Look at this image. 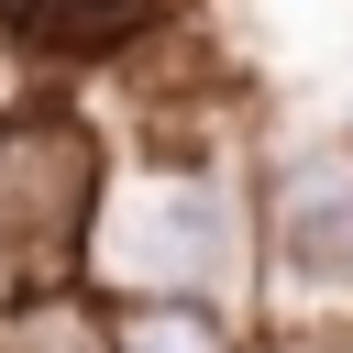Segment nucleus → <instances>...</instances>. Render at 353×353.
Listing matches in <instances>:
<instances>
[{"label": "nucleus", "mask_w": 353, "mask_h": 353, "mask_svg": "<svg viewBox=\"0 0 353 353\" xmlns=\"http://www.w3.org/2000/svg\"><path fill=\"white\" fill-rule=\"evenodd\" d=\"M22 99H33V88H22V55H11V44H0V121H11V110H22Z\"/></svg>", "instance_id": "obj_7"}, {"label": "nucleus", "mask_w": 353, "mask_h": 353, "mask_svg": "<svg viewBox=\"0 0 353 353\" xmlns=\"http://www.w3.org/2000/svg\"><path fill=\"white\" fill-rule=\"evenodd\" d=\"M254 154L243 143H143L110 165L88 232V298H221L254 320Z\"/></svg>", "instance_id": "obj_1"}, {"label": "nucleus", "mask_w": 353, "mask_h": 353, "mask_svg": "<svg viewBox=\"0 0 353 353\" xmlns=\"http://www.w3.org/2000/svg\"><path fill=\"white\" fill-rule=\"evenodd\" d=\"M0 353H11V342H0Z\"/></svg>", "instance_id": "obj_8"}, {"label": "nucleus", "mask_w": 353, "mask_h": 353, "mask_svg": "<svg viewBox=\"0 0 353 353\" xmlns=\"http://www.w3.org/2000/svg\"><path fill=\"white\" fill-rule=\"evenodd\" d=\"M254 331L276 353L353 342V132L342 121H265L254 143Z\"/></svg>", "instance_id": "obj_2"}, {"label": "nucleus", "mask_w": 353, "mask_h": 353, "mask_svg": "<svg viewBox=\"0 0 353 353\" xmlns=\"http://www.w3.org/2000/svg\"><path fill=\"white\" fill-rule=\"evenodd\" d=\"M165 22V0H0V44L22 55V77H77V66H121L143 55Z\"/></svg>", "instance_id": "obj_4"}, {"label": "nucleus", "mask_w": 353, "mask_h": 353, "mask_svg": "<svg viewBox=\"0 0 353 353\" xmlns=\"http://www.w3.org/2000/svg\"><path fill=\"white\" fill-rule=\"evenodd\" d=\"M110 353H265V331L221 298H99Z\"/></svg>", "instance_id": "obj_5"}, {"label": "nucleus", "mask_w": 353, "mask_h": 353, "mask_svg": "<svg viewBox=\"0 0 353 353\" xmlns=\"http://www.w3.org/2000/svg\"><path fill=\"white\" fill-rule=\"evenodd\" d=\"M0 342H11V353H110V320H99L88 287H66V298H22V309L0 320Z\"/></svg>", "instance_id": "obj_6"}, {"label": "nucleus", "mask_w": 353, "mask_h": 353, "mask_svg": "<svg viewBox=\"0 0 353 353\" xmlns=\"http://www.w3.org/2000/svg\"><path fill=\"white\" fill-rule=\"evenodd\" d=\"M110 199V143L88 121V99L33 88L0 121V320L22 298H66L88 287V232Z\"/></svg>", "instance_id": "obj_3"}]
</instances>
